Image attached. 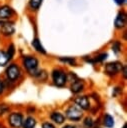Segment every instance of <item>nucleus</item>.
I'll list each match as a JSON object with an SVG mask.
<instances>
[{"label": "nucleus", "instance_id": "nucleus-12", "mask_svg": "<svg viewBox=\"0 0 127 128\" xmlns=\"http://www.w3.org/2000/svg\"><path fill=\"white\" fill-rule=\"evenodd\" d=\"M50 117L57 124H62L64 122V120H65V117L61 113H59V112H53V113H51V116Z\"/></svg>", "mask_w": 127, "mask_h": 128}, {"label": "nucleus", "instance_id": "nucleus-27", "mask_svg": "<svg viewBox=\"0 0 127 128\" xmlns=\"http://www.w3.org/2000/svg\"><path fill=\"white\" fill-rule=\"evenodd\" d=\"M63 128H75L74 126H72V125H65Z\"/></svg>", "mask_w": 127, "mask_h": 128}, {"label": "nucleus", "instance_id": "nucleus-13", "mask_svg": "<svg viewBox=\"0 0 127 128\" xmlns=\"http://www.w3.org/2000/svg\"><path fill=\"white\" fill-rule=\"evenodd\" d=\"M36 125V121L33 117H28L25 119V121L22 122L23 128H34Z\"/></svg>", "mask_w": 127, "mask_h": 128}, {"label": "nucleus", "instance_id": "nucleus-16", "mask_svg": "<svg viewBox=\"0 0 127 128\" xmlns=\"http://www.w3.org/2000/svg\"><path fill=\"white\" fill-rule=\"evenodd\" d=\"M42 3V0H30L29 5L33 10H37Z\"/></svg>", "mask_w": 127, "mask_h": 128}, {"label": "nucleus", "instance_id": "nucleus-26", "mask_svg": "<svg viewBox=\"0 0 127 128\" xmlns=\"http://www.w3.org/2000/svg\"><path fill=\"white\" fill-rule=\"evenodd\" d=\"M115 1H116V3H117V4H120V5H121V4H123V3L125 2V0H115Z\"/></svg>", "mask_w": 127, "mask_h": 128}, {"label": "nucleus", "instance_id": "nucleus-7", "mask_svg": "<svg viewBox=\"0 0 127 128\" xmlns=\"http://www.w3.org/2000/svg\"><path fill=\"white\" fill-rule=\"evenodd\" d=\"M75 103L82 109H89L90 107V102H89V99L87 96H79L75 99Z\"/></svg>", "mask_w": 127, "mask_h": 128}, {"label": "nucleus", "instance_id": "nucleus-5", "mask_svg": "<svg viewBox=\"0 0 127 128\" xmlns=\"http://www.w3.org/2000/svg\"><path fill=\"white\" fill-rule=\"evenodd\" d=\"M122 67H123L122 64L119 63V62H110V63H108V64L105 66V72H106L108 75L112 76V75L117 74V73L122 69Z\"/></svg>", "mask_w": 127, "mask_h": 128}, {"label": "nucleus", "instance_id": "nucleus-25", "mask_svg": "<svg viewBox=\"0 0 127 128\" xmlns=\"http://www.w3.org/2000/svg\"><path fill=\"white\" fill-rule=\"evenodd\" d=\"M3 90H4V86H3V83L0 81V94L3 92Z\"/></svg>", "mask_w": 127, "mask_h": 128}, {"label": "nucleus", "instance_id": "nucleus-3", "mask_svg": "<svg viewBox=\"0 0 127 128\" xmlns=\"http://www.w3.org/2000/svg\"><path fill=\"white\" fill-rule=\"evenodd\" d=\"M23 65L24 67L31 73V74H36L37 71V66H38V60L35 58V57H31V56H28V57H24L23 59Z\"/></svg>", "mask_w": 127, "mask_h": 128}, {"label": "nucleus", "instance_id": "nucleus-2", "mask_svg": "<svg viewBox=\"0 0 127 128\" xmlns=\"http://www.w3.org/2000/svg\"><path fill=\"white\" fill-rule=\"evenodd\" d=\"M52 79H53V82L56 86L62 87L65 85V83L67 81V76L62 70L55 69L52 72Z\"/></svg>", "mask_w": 127, "mask_h": 128}, {"label": "nucleus", "instance_id": "nucleus-24", "mask_svg": "<svg viewBox=\"0 0 127 128\" xmlns=\"http://www.w3.org/2000/svg\"><path fill=\"white\" fill-rule=\"evenodd\" d=\"M42 128H55V127H54L53 124H51L49 122H45V123L42 124Z\"/></svg>", "mask_w": 127, "mask_h": 128}, {"label": "nucleus", "instance_id": "nucleus-9", "mask_svg": "<svg viewBox=\"0 0 127 128\" xmlns=\"http://www.w3.org/2000/svg\"><path fill=\"white\" fill-rule=\"evenodd\" d=\"M114 24L116 28H123L126 25V14L124 12H119L115 19Z\"/></svg>", "mask_w": 127, "mask_h": 128}, {"label": "nucleus", "instance_id": "nucleus-20", "mask_svg": "<svg viewBox=\"0 0 127 128\" xmlns=\"http://www.w3.org/2000/svg\"><path fill=\"white\" fill-rule=\"evenodd\" d=\"M84 125H85L87 128H91L92 125H93V121H92V119H91L90 117L85 118V120H84Z\"/></svg>", "mask_w": 127, "mask_h": 128}, {"label": "nucleus", "instance_id": "nucleus-6", "mask_svg": "<svg viewBox=\"0 0 127 128\" xmlns=\"http://www.w3.org/2000/svg\"><path fill=\"white\" fill-rule=\"evenodd\" d=\"M20 73L21 72H20L19 67L17 65H15V64L10 65L6 70V75H7L8 79H10L11 81H14V80L18 79L19 76H20Z\"/></svg>", "mask_w": 127, "mask_h": 128}, {"label": "nucleus", "instance_id": "nucleus-14", "mask_svg": "<svg viewBox=\"0 0 127 128\" xmlns=\"http://www.w3.org/2000/svg\"><path fill=\"white\" fill-rule=\"evenodd\" d=\"M32 46L36 49V51H38V52H40V53H43V54L46 53V51H45V49L43 48V46L41 45V42L39 41V39L35 38V39L32 41Z\"/></svg>", "mask_w": 127, "mask_h": 128}, {"label": "nucleus", "instance_id": "nucleus-1", "mask_svg": "<svg viewBox=\"0 0 127 128\" xmlns=\"http://www.w3.org/2000/svg\"><path fill=\"white\" fill-rule=\"evenodd\" d=\"M82 110L78 105H71L66 110V117L73 121H78L82 118Z\"/></svg>", "mask_w": 127, "mask_h": 128}, {"label": "nucleus", "instance_id": "nucleus-18", "mask_svg": "<svg viewBox=\"0 0 127 128\" xmlns=\"http://www.w3.org/2000/svg\"><path fill=\"white\" fill-rule=\"evenodd\" d=\"M107 58V54L106 53H103V54H100V55H98L94 60H92L91 62H101V61H103V60H105Z\"/></svg>", "mask_w": 127, "mask_h": 128}, {"label": "nucleus", "instance_id": "nucleus-8", "mask_svg": "<svg viewBox=\"0 0 127 128\" xmlns=\"http://www.w3.org/2000/svg\"><path fill=\"white\" fill-rule=\"evenodd\" d=\"M13 13V9L7 5L0 7V19H9Z\"/></svg>", "mask_w": 127, "mask_h": 128}, {"label": "nucleus", "instance_id": "nucleus-15", "mask_svg": "<svg viewBox=\"0 0 127 128\" xmlns=\"http://www.w3.org/2000/svg\"><path fill=\"white\" fill-rule=\"evenodd\" d=\"M103 124L106 127H108V128L113 127L114 126V119H113V117L110 116L109 114H106L104 116V118H103Z\"/></svg>", "mask_w": 127, "mask_h": 128}, {"label": "nucleus", "instance_id": "nucleus-23", "mask_svg": "<svg viewBox=\"0 0 127 128\" xmlns=\"http://www.w3.org/2000/svg\"><path fill=\"white\" fill-rule=\"evenodd\" d=\"M60 60L63 61V62H66V63H70V64H74V63H75V59H73V58H69V57H65V58L61 57Z\"/></svg>", "mask_w": 127, "mask_h": 128}, {"label": "nucleus", "instance_id": "nucleus-21", "mask_svg": "<svg viewBox=\"0 0 127 128\" xmlns=\"http://www.w3.org/2000/svg\"><path fill=\"white\" fill-rule=\"evenodd\" d=\"M120 48H121V46H120V43L118 42V41H115L114 43H113V51L117 54V53H119V51H120Z\"/></svg>", "mask_w": 127, "mask_h": 128}, {"label": "nucleus", "instance_id": "nucleus-28", "mask_svg": "<svg viewBox=\"0 0 127 128\" xmlns=\"http://www.w3.org/2000/svg\"><path fill=\"white\" fill-rule=\"evenodd\" d=\"M123 128H126V125H124V126H123Z\"/></svg>", "mask_w": 127, "mask_h": 128}, {"label": "nucleus", "instance_id": "nucleus-4", "mask_svg": "<svg viewBox=\"0 0 127 128\" xmlns=\"http://www.w3.org/2000/svg\"><path fill=\"white\" fill-rule=\"evenodd\" d=\"M9 124L13 127V128H19L22 126V122H23V116L22 114L20 113H17V112H14V113H11L9 115Z\"/></svg>", "mask_w": 127, "mask_h": 128}, {"label": "nucleus", "instance_id": "nucleus-17", "mask_svg": "<svg viewBox=\"0 0 127 128\" xmlns=\"http://www.w3.org/2000/svg\"><path fill=\"white\" fill-rule=\"evenodd\" d=\"M8 61H9V59H8L7 54H6L4 51H1V50H0V65H4V64H6Z\"/></svg>", "mask_w": 127, "mask_h": 128}, {"label": "nucleus", "instance_id": "nucleus-19", "mask_svg": "<svg viewBox=\"0 0 127 128\" xmlns=\"http://www.w3.org/2000/svg\"><path fill=\"white\" fill-rule=\"evenodd\" d=\"M14 52H15L14 46H13V45H10V46H9V48H8V52H7V56H8V59H9V60L13 57Z\"/></svg>", "mask_w": 127, "mask_h": 128}, {"label": "nucleus", "instance_id": "nucleus-22", "mask_svg": "<svg viewBox=\"0 0 127 128\" xmlns=\"http://www.w3.org/2000/svg\"><path fill=\"white\" fill-rule=\"evenodd\" d=\"M9 110V107L5 104H0V115H3L4 113H6Z\"/></svg>", "mask_w": 127, "mask_h": 128}, {"label": "nucleus", "instance_id": "nucleus-11", "mask_svg": "<svg viewBox=\"0 0 127 128\" xmlns=\"http://www.w3.org/2000/svg\"><path fill=\"white\" fill-rule=\"evenodd\" d=\"M83 88H84L83 82L80 81V80H78V79H76L75 81H73L72 84H71V87H70V89H71V91L73 93H79V92H81L83 90Z\"/></svg>", "mask_w": 127, "mask_h": 128}, {"label": "nucleus", "instance_id": "nucleus-10", "mask_svg": "<svg viewBox=\"0 0 127 128\" xmlns=\"http://www.w3.org/2000/svg\"><path fill=\"white\" fill-rule=\"evenodd\" d=\"M14 31H15V28H14V25H13L12 23L6 22V23L2 24V26H1V32H2L4 35H6V36L13 34Z\"/></svg>", "mask_w": 127, "mask_h": 128}]
</instances>
